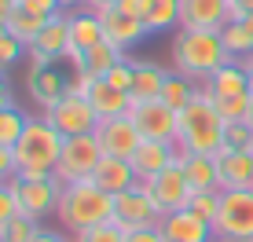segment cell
Wrapping results in <instances>:
<instances>
[{
  "label": "cell",
  "mask_w": 253,
  "mask_h": 242,
  "mask_svg": "<svg viewBox=\"0 0 253 242\" xmlns=\"http://www.w3.org/2000/svg\"><path fill=\"white\" fill-rule=\"evenodd\" d=\"M128 118H132L136 132L143 136V140H162V143H176V132H180V110L165 107L162 99L132 103V107H128Z\"/></svg>",
  "instance_id": "8"
},
{
  "label": "cell",
  "mask_w": 253,
  "mask_h": 242,
  "mask_svg": "<svg viewBox=\"0 0 253 242\" xmlns=\"http://www.w3.org/2000/svg\"><path fill=\"white\" fill-rule=\"evenodd\" d=\"M15 7H22V11L37 15V19H55V15H63V0H15Z\"/></svg>",
  "instance_id": "36"
},
{
  "label": "cell",
  "mask_w": 253,
  "mask_h": 242,
  "mask_svg": "<svg viewBox=\"0 0 253 242\" xmlns=\"http://www.w3.org/2000/svg\"><path fill=\"white\" fill-rule=\"evenodd\" d=\"M22 51H26L22 40H15L11 33H4V37H0V70L15 66V59H22Z\"/></svg>",
  "instance_id": "39"
},
{
  "label": "cell",
  "mask_w": 253,
  "mask_h": 242,
  "mask_svg": "<svg viewBox=\"0 0 253 242\" xmlns=\"http://www.w3.org/2000/svg\"><path fill=\"white\" fill-rule=\"evenodd\" d=\"M121 59H128V55H125L118 44H110V40H99L95 48H88V51L81 55V66H77V70H84V74H92V77H107V74L121 63Z\"/></svg>",
  "instance_id": "26"
},
{
  "label": "cell",
  "mask_w": 253,
  "mask_h": 242,
  "mask_svg": "<svg viewBox=\"0 0 253 242\" xmlns=\"http://www.w3.org/2000/svg\"><path fill=\"white\" fill-rule=\"evenodd\" d=\"M0 184H4V180H0Z\"/></svg>",
  "instance_id": "54"
},
{
  "label": "cell",
  "mask_w": 253,
  "mask_h": 242,
  "mask_svg": "<svg viewBox=\"0 0 253 242\" xmlns=\"http://www.w3.org/2000/svg\"><path fill=\"white\" fill-rule=\"evenodd\" d=\"M103 158V147L92 136H63V151H59L55 180L59 184H77V180H92L95 165Z\"/></svg>",
  "instance_id": "5"
},
{
  "label": "cell",
  "mask_w": 253,
  "mask_h": 242,
  "mask_svg": "<svg viewBox=\"0 0 253 242\" xmlns=\"http://www.w3.org/2000/svg\"><path fill=\"white\" fill-rule=\"evenodd\" d=\"M0 242H4V239H0Z\"/></svg>",
  "instance_id": "55"
},
{
  "label": "cell",
  "mask_w": 253,
  "mask_h": 242,
  "mask_svg": "<svg viewBox=\"0 0 253 242\" xmlns=\"http://www.w3.org/2000/svg\"><path fill=\"white\" fill-rule=\"evenodd\" d=\"M114 7H121L125 15H132V19L147 22V7H151V0H118Z\"/></svg>",
  "instance_id": "41"
},
{
  "label": "cell",
  "mask_w": 253,
  "mask_h": 242,
  "mask_svg": "<svg viewBox=\"0 0 253 242\" xmlns=\"http://www.w3.org/2000/svg\"><path fill=\"white\" fill-rule=\"evenodd\" d=\"M231 22V0H180L184 30H224Z\"/></svg>",
  "instance_id": "15"
},
{
  "label": "cell",
  "mask_w": 253,
  "mask_h": 242,
  "mask_svg": "<svg viewBox=\"0 0 253 242\" xmlns=\"http://www.w3.org/2000/svg\"><path fill=\"white\" fill-rule=\"evenodd\" d=\"M169 55H172V70L191 77L195 84H206L220 66L231 63V51L224 48L220 30H184L180 26Z\"/></svg>",
  "instance_id": "1"
},
{
  "label": "cell",
  "mask_w": 253,
  "mask_h": 242,
  "mask_svg": "<svg viewBox=\"0 0 253 242\" xmlns=\"http://www.w3.org/2000/svg\"><path fill=\"white\" fill-rule=\"evenodd\" d=\"M242 66H246V74H250V92H253V55L242 59Z\"/></svg>",
  "instance_id": "49"
},
{
  "label": "cell",
  "mask_w": 253,
  "mask_h": 242,
  "mask_svg": "<svg viewBox=\"0 0 253 242\" xmlns=\"http://www.w3.org/2000/svg\"><path fill=\"white\" fill-rule=\"evenodd\" d=\"M118 0H84L81 7H88V11H103V7H114Z\"/></svg>",
  "instance_id": "46"
},
{
  "label": "cell",
  "mask_w": 253,
  "mask_h": 242,
  "mask_svg": "<svg viewBox=\"0 0 253 242\" xmlns=\"http://www.w3.org/2000/svg\"><path fill=\"white\" fill-rule=\"evenodd\" d=\"M7 184H11L15 198H19V209L30 213V217H37V220H44L48 213H55L59 195H63V184H59L55 176H37V180H30V176H11Z\"/></svg>",
  "instance_id": "10"
},
{
  "label": "cell",
  "mask_w": 253,
  "mask_h": 242,
  "mask_svg": "<svg viewBox=\"0 0 253 242\" xmlns=\"http://www.w3.org/2000/svg\"><path fill=\"white\" fill-rule=\"evenodd\" d=\"M107 81L114 84V88H125L128 92V88H132V59H121L114 70L107 74Z\"/></svg>",
  "instance_id": "40"
},
{
  "label": "cell",
  "mask_w": 253,
  "mask_h": 242,
  "mask_svg": "<svg viewBox=\"0 0 253 242\" xmlns=\"http://www.w3.org/2000/svg\"><path fill=\"white\" fill-rule=\"evenodd\" d=\"M15 176V147L0 143V180H11Z\"/></svg>",
  "instance_id": "42"
},
{
  "label": "cell",
  "mask_w": 253,
  "mask_h": 242,
  "mask_svg": "<svg viewBox=\"0 0 253 242\" xmlns=\"http://www.w3.org/2000/svg\"><path fill=\"white\" fill-rule=\"evenodd\" d=\"M55 217L66 231H74V235L92 231V228H99V224H114V195H107L99 184H92V180L63 184Z\"/></svg>",
  "instance_id": "2"
},
{
  "label": "cell",
  "mask_w": 253,
  "mask_h": 242,
  "mask_svg": "<svg viewBox=\"0 0 253 242\" xmlns=\"http://www.w3.org/2000/svg\"><path fill=\"white\" fill-rule=\"evenodd\" d=\"M125 242H165L158 228H147V231H125Z\"/></svg>",
  "instance_id": "43"
},
{
  "label": "cell",
  "mask_w": 253,
  "mask_h": 242,
  "mask_svg": "<svg viewBox=\"0 0 253 242\" xmlns=\"http://www.w3.org/2000/svg\"><path fill=\"white\" fill-rule=\"evenodd\" d=\"M33 242H70V239H63V235H55V231H44V228H41V235L33 239Z\"/></svg>",
  "instance_id": "47"
},
{
  "label": "cell",
  "mask_w": 253,
  "mask_h": 242,
  "mask_svg": "<svg viewBox=\"0 0 253 242\" xmlns=\"http://www.w3.org/2000/svg\"><path fill=\"white\" fill-rule=\"evenodd\" d=\"M44 118L59 128V136H92L95 128H99V114H95V107L88 103V96H81V92H74V88H70L55 107H48Z\"/></svg>",
  "instance_id": "6"
},
{
  "label": "cell",
  "mask_w": 253,
  "mask_h": 242,
  "mask_svg": "<svg viewBox=\"0 0 253 242\" xmlns=\"http://www.w3.org/2000/svg\"><path fill=\"white\" fill-rule=\"evenodd\" d=\"M220 191H250L253 187V151H216Z\"/></svg>",
  "instance_id": "20"
},
{
  "label": "cell",
  "mask_w": 253,
  "mask_h": 242,
  "mask_svg": "<svg viewBox=\"0 0 253 242\" xmlns=\"http://www.w3.org/2000/svg\"><path fill=\"white\" fill-rule=\"evenodd\" d=\"M99 15V22H103V33H107V40L110 44H118L121 51L125 48H136L139 40L147 37V22H139V19H132V15H125L121 7H103V11H95Z\"/></svg>",
  "instance_id": "17"
},
{
  "label": "cell",
  "mask_w": 253,
  "mask_h": 242,
  "mask_svg": "<svg viewBox=\"0 0 253 242\" xmlns=\"http://www.w3.org/2000/svg\"><path fill=\"white\" fill-rule=\"evenodd\" d=\"M224 48L231 51V59H246L253 55V15H242V19H231L220 30Z\"/></svg>",
  "instance_id": "27"
},
{
  "label": "cell",
  "mask_w": 253,
  "mask_h": 242,
  "mask_svg": "<svg viewBox=\"0 0 253 242\" xmlns=\"http://www.w3.org/2000/svg\"><path fill=\"white\" fill-rule=\"evenodd\" d=\"M84 0H63V7H81Z\"/></svg>",
  "instance_id": "51"
},
{
  "label": "cell",
  "mask_w": 253,
  "mask_h": 242,
  "mask_svg": "<svg viewBox=\"0 0 253 242\" xmlns=\"http://www.w3.org/2000/svg\"><path fill=\"white\" fill-rule=\"evenodd\" d=\"M44 22H48V19H37V15H30V11H22V7H15V11L7 15V33L30 48L33 40H37V33L44 30Z\"/></svg>",
  "instance_id": "29"
},
{
  "label": "cell",
  "mask_w": 253,
  "mask_h": 242,
  "mask_svg": "<svg viewBox=\"0 0 253 242\" xmlns=\"http://www.w3.org/2000/svg\"><path fill=\"white\" fill-rule=\"evenodd\" d=\"M139 184L147 187V195L154 198V205H158L162 213L187 209L191 195H195V187L187 184V176H184V169H180V161H172V165L162 169L158 176H147V180H139Z\"/></svg>",
  "instance_id": "11"
},
{
  "label": "cell",
  "mask_w": 253,
  "mask_h": 242,
  "mask_svg": "<svg viewBox=\"0 0 253 242\" xmlns=\"http://www.w3.org/2000/svg\"><path fill=\"white\" fill-rule=\"evenodd\" d=\"M180 158V147L176 143H162V140H143L132 151V169H136V176L139 180H147V176H158L162 169H169L172 161Z\"/></svg>",
  "instance_id": "21"
},
{
  "label": "cell",
  "mask_w": 253,
  "mask_h": 242,
  "mask_svg": "<svg viewBox=\"0 0 253 242\" xmlns=\"http://www.w3.org/2000/svg\"><path fill=\"white\" fill-rule=\"evenodd\" d=\"M209 96H231V92H250V74L242 66V59H231L228 66H220L209 81L202 84Z\"/></svg>",
  "instance_id": "25"
},
{
  "label": "cell",
  "mask_w": 253,
  "mask_h": 242,
  "mask_svg": "<svg viewBox=\"0 0 253 242\" xmlns=\"http://www.w3.org/2000/svg\"><path fill=\"white\" fill-rule=\"evenodd\" d=\"M84 96H88V103L95 107L99 121L103 118H121V114H128V107H132V96H128L125 88H114L107 77H95Z\"/></svg>",
  "instance_id": "24"
},
{
  "label": "cell",
  "mask_w": 253,
  "mask_h": 242,
  "mask_svg": "<svg viewBox=\"0 0 253 242\" xmlns=\"http://www.w3.org/2000/svg\"><path fill=\"white\" fill-rule=\"evenodd\" d=\"M224 128H228V121H224L220 110L213 107L209 92L198 88V96L180 110L176 147L180 151H195V154H216L224 147Z\"/></svg>",
  "instance_id": "4"
},
{
  "label": "cell",
  "mask_w": 253,
  "mask_h": 242,
  "mask_svg": "<svg viewBox=\"0 0 253 242\" xmlns=\"http://www.w3.org/2000/svg\"><path fill=\"white\" fill-rule=\"evenodd\" d=\"M92 184H99L107 195H125V191H132V187L139 184V176H136V169H132V161L128 158H114V154H103L99 158V165H95L92 172Z\"/></svg>",
  "instance_id": "19"
},
{
  "label": "cell",
  "mask_w": 253,
  "mask_h": 242,
  "mask_svg": "<svg viewBox=\"0 0 253 242\" xmlns=\"http://www.w3.org/2000/svg\"><path fill=\"white\" fill-rule=\"evenodd\" d=\"M11 103V84H7V74L0 70V107H7Z\"/></svg>",
  "instance_id": "45"
},
{
  "label": "cell",
  "mask_w": 253,
  "mask_h": 242,
  "mask_svg": "<svg viewBox=\"0 0 253 242\" xmlns=\"http://www.w3.org/2000/svg\"><path fill=\"white\" fill-rule=\"evenodd\" d=\"M213 107L220 110L224 121H242L250 118V107H253V92H231V96H209Z\"/></svg>",
  "instance_id": "32"
},
{
  "label": "cell",
  "mask_w": 253,
  "mask_h": 242,
  "mask_svg": "<svg viewBox=\"0 0 253 242\" xmlns=\"http://www.w3.org/2000/svg\"><path fill=\"white\" fill-rule=\"evenodd\" d=\"M224 151H253V121H228L224 128Z\"/></svg>",
  "instance_id": "34"
},
{
  "label": "cell",
  "mask_w": 253,
  "mask_h": 242,
  "mask_svg": "<svg viewBox=\"0 0 253 242\" xmlns=\"http://www.w3.org/2000/svg\"><path fill=\"white\" fill-rule=\"evenodd\" d=\"M158 231H162V239H165V242H209V239L216 235L213 224L202 220V217H195L191 209L165 213Z\"/></svg>",
  "instance_id": "18"
},
{
  "label": "cell",
  "mask_w": 253,
  "mask_h": 242,
  "mask_svg": "<svg viewBox=\"0 0 253 242\" xmlns=\"http://www.w3.org/2000/svg\"><path fill=\"white\" fill-rule=\"evenodd\" d=\"M198 88H202V84H195L191 77H184V74H176V70H172L169 77H165L162 103H165V107H172V110H184L187 103L198 96Z\"/></svg>",
  "instance_id": "28"
},
{
  "label": "cell",
  "mask_w": 253,
  "mask_h": 242,
  "mask_svg": "<svg viewBox=\"0 0 253 242\" xmlns=\"http://www.w3.org/2000/svg\"><path fill=\"white\" fill-rule=\"evenodd\" d=\"M95 140H99L103 154H114V158H132V151L143 143V136L136 132L132 118L121 114V118H103L99 128H95Z\"/></svg>",
  "instance_id": "14"
},
{
  "label": "cell",
  "mask_w": 253,
  "mask_h": 242,
  "mask_svg": "<svg viewBox=\"0 0 253 242\" xmlns=\"http://www.w3.org/2000/svg\"><path fill=\"white\" fill-rule=\"evenodd\" d=\"M26 51H30V66H51V63H59V59H66V51H70V22H66V15L48 19L44 30L37 33V40H33Z\"/></svg>",
  "instance_id": "13"
},
{
  "label": "cell",
  "mask_w": 253,
  "mask_h": 242,
  "mask_svg": "<svg viewBox=\"0 0 253 242\" xmlns=\"http://www.w3.org/2000/svg\"><path fill=\"white\" fill-rule=\"evenodd\" d=\"M59 151H63V136L48 118H30L26 132L15 143V176H55Z\"/></svg>",
  "instance_id": "3"
},
{
  "label": "cell",
  "mask_w": 253,
  "mask_h": 242,
  "mask_svg": "<svg viewBox=\"0 0 253 242\" xmlns=\"http://www.w3.org/2000/svg\"><path fill=\"white\" fill-rule=\"evenodd\" d=\"M213 231L231 235L239 242H253V187L250 191H220V209H216Z\"/></svg>",
  "instance_id": "7"
},
{
  "label": "cell",
  "mask_w": 253,
  "mask_h": 242,
  "mask_svg": "<svg viewBox=\"0 0 253 242\" xmlns=\"http://www.w3.org/2000/svg\"><path fill=\"white\" fill-rule=\"evenodd\" d=\"M165 77H169V70H165V66L151 63V59H132V88H128V96H132V103L162 99Z\"/></svg>",
  "instance_id": "23"
},
{
  "label": "cell",
  "mask_w": 253,
  "mask_h": 242,
  "mask_svg": "<svg viewBox=\"0 0 253 242\" xmlns=\"http://www.w3.org/2000/svg\"><path fill=\"white\" fill-rule=\"evenodd\" d=\"M165 213L154 205V198L147 195L143 184H136L132 191L114 198V224L121 231H147V228H162Z\"/></svg>",
  "instance_id": "9"
},
{
  "label": "cell",
  "mask_w": 253,
  "mask_h": 242,
  "mask_svg": "<svg viewBox=\"0 0 253 242\" xmlns=\"http://www.w3.org/2000/svg\"><path fill=\"white\" fill-rule=\"evenodd\" d=\"M250 121H253V107H250Z\"/></svg>",
  "instance_id": "53"
},
{
  "label": "cell",
  "mask_w": 253,
  "mask_h": 242,
  "mask_svg": "<svg viewBox=\"0 0 253 242\" xmlns=\"http://www.w3.org/2000/svg\"><path fill=\"white\" fill-rule=\"evenodd\" d=\"M180 169H184L187 184L195 191H220V165L216 154H195V151H180Z\"/></svg>",
  "instance_id": "22"
},
{
  "label": "cell",
  "mask_w": 253,
  "mask_h": 242,
  "mask_svg": "<svg viewBox=\"0 0 253 242\" xmlns=\"http://www.w3.org/2000/svg\"><path fill=\"white\" fill-rule=\"evenodd\" d=\"M26 125H30V118H26L15 103L0 107V143H4V147H15V143H19V136L26 132Z\"/></svg>",
  "instance_id": "31"
},
{
  "label": "cell",
  "mask_w": 253,
  "mask_h": 242,
  "mask_svg": "<svg viewBox=\"0 0 253 242\" xmlns=\"http://www.w3.org/2000/svg\"><path fill=\"white\" fill-rule=\"evenodd\" d=\"M172 26H180V0H151V7H147V30L162 33V30H172Z\"/></svg>",
  "instance_id": "30"
},
{
  "label": "cell",
  "mask_w": 253,
  "mask_h": 242,
  "mask_svg": "<svg viewBox=\"0 0 253 242\" xmlns=\"http://www.w3.org/2000/svg\"><path fill=\"white\" fill-rule=\"evenodd\" d=\"M11 11H15V0H0V19H7Z\"/></svg>",
  "instance_id": "48"
},
{
  "label": "cell",
  "mask_w": 253,
  "mask_h": 242,
  "mask_svg": "<svg viewBox=\"0 0 253 242\" xmlns=\"http://www.w3.org/2000/svg\"><path fill=\"white\" fill-rule=\"evenodd\" d=\"M15 213H22L19 209V198H15V191H11V184H0V235H4V228L11 224V217Z\"/></svg>",
  "instance_id": "38"
},
{
  "label": "cell",
  "mask_w": 253,
  "mask_h": 242,
  "mask_svg": "<svg viewBox=\"0 0 253 242\" xmlns=\"http://www.w3.org/2000/svg\"><path fill=\"white\" fill-rule=\"evenodd\" d=\"M209 242H239V239H231V235H213Z\"/></svg>",
  "instance_id": "50"
},
{
  "label": "cell",
  "mask_w": 253,
  "mask_h": 242,
  "mask_svg": "<svg viewBox=\"0 0 253 242\" xmlns=\"http://www.w3.org/2000/svg\"><path fill=\"white\" fill-rule=\"evenodd\" d=\"M37 235H41V220L30 217V213H15L0 239H4V242H33Z\"/></svg>",
  "instance_id": "33"
},
{
  "label": "cell",
  "mask_w": 253,
  "mask_h": 242,
  "mask_svg": "<svg viewBox=\"0 0 253 242\" xmlns=\"http://www.w3.org/2000/svg\"><path fill=\"white\" fill-rule=\"evenodd\" d=\"M4 33H7V19H0V37H4Z\"/></svg>",
  "instance_id": "52"
},
{
  "label": "cell",
  "mask_w": 253,
  "mask_h": 242,
  "mask_svg": "<svg viewBox=\"0 0 253 242\" xmlns=\"http://www.w3.org/2000/svg\"><path fill=\"white\" fill-rule=\"evenodd\" d=\"M242 15H253V0H231V19H242Z\"/></svg>",
  "instance_id": "44"
},
{
  "label": "cell",
  "mask_w": 253,
  "mask_h": 242,
  "mask_svg": "<svg viewBox=\"0 0 253 242\" xmlns=\"http://www.w3.org/2000/svg\"><path fill=\"white\" fill-rule=\"evenodd\" d=\"M187 209L195 213V217H202L213 224L216 220V209H220V191H195L191 195V202H187Z\"/></svg>",
  "instance_id": "35"
},
{
  "label": "cell",
  "mask_w": 253,
  "mask_h": 242,
  "mask_svg": "<svg viewBox=\"0 0 253 242\" xmlns=\"http://www.w3.org/2000/svg\"><path fill=\"white\" fill-rule=\"evenodd\" d=\"M74 242H125V231H121L118 224H99V228H92V231L74 235Z\"/></svg>",
  "instance_id": "37"
},
{
  "label": "cell",
  "mask_w": 253,
  "mask_h": 242,
  "mask_svg": "<svg viewBox=\"0 0 253 242\" xmlns=\"http://www.w3.org/2000/svg\"><path fill=\"white\" fill-rule=\"evenodd\" d=\"M66 22H70V51H66V63L81 66V55L88 48H95L99 40H107V33H103V22L99 15L88 11V7H74V11H66Z\"/></svg>",
  "instance_id": "12"
},
{
  "label": "cell",
  "mask_w": 253,
  "mask_h": 242,
  "mask_svg": "<svg viewBox=\"0 0 253 242\" xmlns=\"http://www.w3.org/2000/svg\"><path fill=\"white\" fill-rule=\"evenodd\" d=\"M26 88H30V96H33V103H37L41 110H48V107H55V103L70 92V77L59 70L55 63H51V66H30Z\"/></svg>",
  "instance_id": "16"
}]
</instances>
